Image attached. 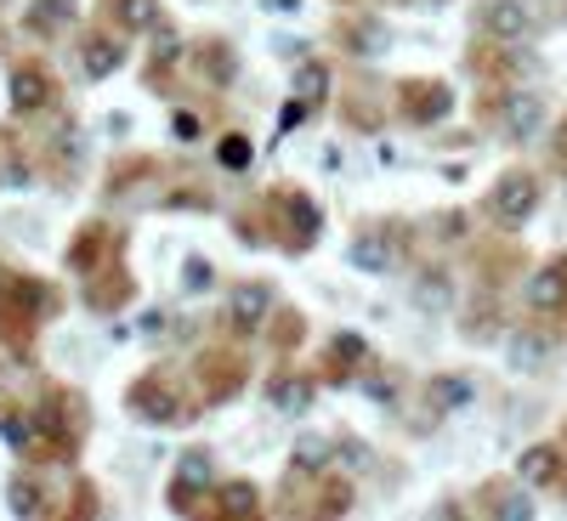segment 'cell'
Returning <instances> with one entry per match:
<instances>
[{
  "label": "cell",
  "mask_w": 567,
  "mask_h": 521,
  "mask_svg": "<svg viewBox=\"0 0 567 521\" xmlns=\"http://www.w3.org/2000/svg\"><path fill=\"white\" fill-rule=\"evenodd\" d=\"M0 431L23 454V465H74L85 437H91L85 392H74L63 381H45L34 403H12L0 414Z\"/></svg>",
  "instance_id": "cell-1"
},
{
  "label": "cell",
  "mask_w": 567,
  "mask_h": 521,
  "mask_svg": "<svg viewBox=\"0 0 567 521\" xmlns=\"http://www.w3.org/2000/svg\"><path fill=\"white\" fill-rule=\"evenodd\" d=\"M52 312H58V290H52V283L0 267V346H7L18 363H34L40 329H45Z\"/></svg>",
  "instance_id": "cell-2"
},
{
  "label": "cell",
  "mask_w": 567,
  "mask_h": 521,
  "mask_svg": "<svg viewBox=\"0 0 567 521\" xmlns=\"http://www.w3.org/2000/svg\"><path fill=\"white\" fill-rule=\"evenodd\" d=\"M256 210L267 221V244L284 250V256H307L318 244V232H323V216H318L307 187H267Z\"/></svg>",
  "instance_id": "cell-3"
},
{
  "label": "cell",
  "mask_w": 567,
  "mask_h": 521,
  "mask_svg": "<svg viewBox=\"0 0 567 521\" xmlns=\"http://www.w3.org/2000/svg\"><path fill=\"white\" fill-rule=\"evenodd\" d=\"M358 504V488L341 477V470H296L290 465V477H284V515H352Z\"/></svg>",
  "instance_id": "cell-4"
},
{
  "label": "cell",
  "mask_w": 567,
  "mask_h": 521,
  "mask_svg": "<svg viewBox=\"0 0 567 521\" xmlns=\"http://www.w3.org/2000/svg\"><path fill=\"white\" fill-rule=\"evenodd\" d=\"M125 408H131L142 425H187L205 403H199V397H187L171 368H148V374H136V381H131Z\"/></svg>",
  "instance_id": "cell-5"
},
{
  "label": "cell",
  "mask_w": 567,
  "mask_h": 521,
  "mask_svg": "<svg viewBox=\"0 0 567 521\" xmlns=\"http://www.w3.org/2000/svg\"><path fill=\"white\" fill-rule=\"evenodd\" d=\"M250 386V357L239 346H199L194 352V397L205 408H221Z\"/></svg>",
  "instance_id": "cell-6"
},
{
  "label": "cell",
  "mask_w": 567,
  "mask_h": 521,
  "mask_svg": "<svg viewBox=\"0 0 567 521\" xmlns=\"http://www.w3.org/2000/svg\"><path fill=\"white\" fill-rule=\"evenodd\" d=\"M539 199H545V181H539L534 170H523V165H511V170H499L494 187H488V221H499V227L511 232V227H523V221L539 210Z\"/></svg>",
  "instance_id": "cell-7"
},
{
  "label": "cell",
  "mask_w": 567,
  "mask_h": 521,
  "mask_svg": "<svg viewBox=\"0 0 567 521\" xmlns=\"http://www.w3.org/2000/svg\"><path fill=\"white\" fill-rule=\"evenodd\" d=\"M7 85H12V114L18 119H40V114H58L63 108V85H58V74L45 69L40 58H18L12 74H7Z\"/></svg>",
  "instance_id": "cell-8"
},
{
  "label": "cell",
  "mask_w": 567,
  "mask_h": 521,
  "mask_svg": "<svg viewBox=\"0 0 567 521\" xmlns=\"http://www.w3.org/2000/svg\"><path fill=\"white\" fill-rule=\"evenodd\" d=\"M392 108H398L403 125L432 131L437 119H449L454 91H449V80H425V74H414V80H398V85H392Z\"/></svg>",
  "instance_id": "cell-9"
},
{
  "label": "cell",
  "mask_w": 567,
  "mask_h": 521,
  "mask_svg": "<svg viewBox=\"0 0 567 521\" xmlns=\"http://www.w3.org/2000/svg\"><path fill=\"white\" fill-rule=\"evenodd\" d=\"M523 301H528V312H534V317H545V323H550V335H556V341H567V250H556V256L528 278Z\"/></svg>",
  "instance_id": "cell-10"
},
{
  "label": "cell",
  "mask_w": 567,
  "mask_h": 521,
  "mask_svg": "<svg viewBox=\"0 0 567 521\" xmlns=\"http://www.w3.org/2000/svg\"><path fill=\"white\" fill-rule=\"evenodd\" d=\"M341 119L352 125V131H381L386 125V85L374 80V74H363V69H352V74H341Z\"/></svg>",
  "instance_id": "cell-11"
},
{
  "label": "cell",
  "mask_w": 567,
  "mask_h": 521,
  "mask_svg": "<svg viewBox=\"0 0 567 521\" xmlns=\"http://www.w3.org/2000/svg\"><path fill=\"white\" fill-rule=\"evenodd\" d=\"M114 256H125V227H109V221H85L74 239H69V250H63V267L74 272V278H91L103 261H114Z\"/></svg>",
  "instance_id": "cell-12"
},
{
  "label": "cell",
  "mask_w": 567,
  "mask_h": 521,
  "mask_svg": "<svg viewBox=\"0 0 567 521\" xmlns=\"http://www.w3.org/2000/svg\"><path fill=\"white\" fill-rule=\"evenodd\" d=\"M85 283V306L91 312H97V317H120L131 301H136V272L125 267V256H114V261H103L97 272H91V278H80Z\"/></svg>",
  "instance_id": "cell-13"
},
{
  "label": "cell",
  "mask_w": 567,
  "mask_h": 521,
  "mask_svg": "<svg viewBox=\"0 0 567 521\" xmlns=\"http://www.w3.org/2000/svg\"><path fill=\"white\" fill-rule=\"evenodd\" d=\"M369 363H374V352L363 346V335L341 329V335H329V346L318 357V381L323 386H352V381H363V374H369Z\"/></svg>",
  "instance_id": "cell-14"
},
{
  "label": "cell",
  "mask_w": 567,
  "mask_h": 521,
  "mask_svg": "<svg viewBox=\"0 0 567 521\" xmlns=\"http://www.w3.org/2000/svg\"><path fill=\"white\" fill-rule=\"evenodd\" d=\"M465 69L477 74L483 85H516V80H523V58H516V45H511V40H494V34L471 40Z\"/></svg>",
  "instance_id": "cell-15"
},
{
  "label": "cell",
  "mask_w": 567,
  "mask_h": 521,
  "mask_svg": "<svg viewBox=\"0 0 567 521\" xmlns=\"http://www.w3.org/2000/svg\"><path fill=\"white\" fill-rule=\"evenodd\" d=\"M516 477H523V488H539V493H561L567 499V442H534V448H523Z\"/></svg>",
  "instance_id": "cell-16"
},
{
  "label": "cell",
  "mask_w": 567,
  "mask_h": 521,
  "mask_svg": "<svg viewBox=\"0 0 567 521\" xmlns=\"http://www.w3.org/2000/svg\"><path fill=\"white\" fill-rule=\"evenodd\" d=\"M267 317H272V290H267V283H239L233 301H227V312H221L233 341H250L256 329H267Z\"/></svg>",
  "instance_id": "cell-17"
},
{
  "label": "cell",
  "mask_w": 567,
  "mask_h": 521,
  "mask_svg": "<svg viewBox=\"0 0 567 521\" xmlns=\"http://www.w3.org/2000/svg\"><path fill=\"white\" fill-rule=\"evenodd\" d=\"M187 69H194V80L205 85V91H227L233 85V74H239V58H233V45L227 40H194L187 45Z\"/></svg>",
  "instance_id": "cell-18"
},
{
  "label": "cell",
  "mask_w": 567,
  "mask_h": 521,
  "mask_svg": "<svg viewBox=\"0 0 567 521\" xmlns=\"http://www.w3.org/2000/svg\"><path fill=\"white\" fill-rule=\"evenodd\" d=\"M125 40H131V34H120V29H109V23H97L91 34H80V63H85V74H91V80L120 74V69H125Z\"/></svg>",
  "instance_id": "cell-19"
},
{
  "label": "cell",
  "mask_w": 567,
  "mask_h": 521,
  "mask_svg": "<svg viewBox=\"0 0 567 521\" xmlns=\"http://www.w3.org/2000/svg\"><path fill=\"white\" fill-rule=\"evenodd\" d=\"M477 29L494 34V40H511V45H523L534 34V12L523 7V0H483V12H477Z\"/></svg>",
  "instance_id": "cell-20"
},
{
  "label": "cell",
  "mask_w": 567,
  "mask_h": 521,
  "mask_svg": "<svg viewBox=\"0 0 567 521\" xmlns=\"http://www.w3.org/2000/svg\"><path fill=\"white\" fill-rule=\"evenodd\" d=\"M97 23L120 29V34H154L165 23L159 0H97Z\"/></svg>",
  "instance_id": "cell-21"
},
{
  "label": "cell",
  "mask_w": 567,
  "mask_h": 521,
  "mask_svg": "<svg viewBox=\"0 0 567 521\" xmlns=\"http://www.w3.org/2000/svg\"><path fill=\"white\" fill-rule=\"evenodd\" d=\"M187 63V45L176 40L171 18L154 29V45H148V69H142V80H148V91H171V74Z\"/></svg>",
  "instance_id": "cell-22"
},
{
  "label": "cell",
  "mask_w": 567,
  "mask_h": 521,
  "mask_svg": "<svg viewBox=\"0 0 567 521\" xmlns=\"http://www.w3.org/2000/svg\"><path fill=\"white\" fill-rule=\"evenodd\" d=\"M539 119H545L539 91H511L505 108H499V119H494V131H499L505 142H528V136L539 131Z\"/></svg>",
  "instance_id": "cell-23"
},
{
  "label": "cell",
  "mask_w": 567,
  "mask_h": 521,
  "mask_svg": "<svg viewBox=\"0 0 567 521\" xmlns=\"http://www.w3.org/2000/svg\"><path fill=\"white\" fill-rule=\"evenodd\" d=\"M210 515H216V521H256V515H267L261 488H256V482H245V477L221 482V488L210 493Z\"/></svg>",
  "instance_id": "cell-24"
},
{
  "label": "cell",
  "mask_w": 567,
  "mask_h": 521,
  "mask_svg": "<svg viewBox=\"0 0 567 521\" xmlns=\"http://www.w3.org/2000/svg\"><path fill=\"white\" fill-rule=\"evenodd\" d=\"M409 239V227H381V221H374V227H363L358 232V239H352V261L363 267V272H386V261L398 256V244Z\"/></svg>",
  "instance_id": "cell-25"
},
{
  "label": "cell",
  "mask_w": 567,
  "mask_h": 521,
  "mask_svg": "<svg viewBox=\"0 0 567 521\" xmlns=\"http://www.w3.org/2000/svg\"><path fill=\"white\" fill-rule=\"evenodd\" d=\"M159 176H165V165H159L154 154H125V159L109 165L103 194H109V199H131V194H136V181H159Z\"/></svg>",
  "instance_id": "cell-26"
},
{
  "label": "cell",
  "mask_w": 567,
  "mask_h": 521,
  "mask_svg": "<svg viewBox=\"0 0 567 521\" xmlns=\"http://www.w3.org/2000/svg\"><path fill=\"white\" fill-rule=\"evenodd\" d=\"M528 267V250L523 244H477V272H483V283H488V290H505V283L516 278V272H523Z\"/></svg>",
  "instance_id": "cell-27"
},
{
  "label": "cell",
  "mask_w": 567,
  "mask_h": 521,
  "mask_svg": "<svg viewBox=\"0 0 567 521\" xmlns=\"http://www.w3.org/2000/svg\"><path fill=\"white\" fill-rule=\"evenodd\" d=\"M74 12H80V0H29L23 29H29L34 40H52V34H69Z\"/></svg>",
  "instance_id": "cell-28"
},
{
  "label": "cell",
  "mask_w": 567,
  "mask_h": 521,
  "mask_svg": "<svg viewBox=\"0 0 567 521\" xmlns=\"http://www.w3.org/2000/svg\"><path fill=\"white\" fill-rule=\"evenodd\" d=\"M154 205H159V210H216V194H210L194 170H182L171 187H159V194H154Z\"/></svg>",
  "instance_id": "cell-29"
},
{
  "label": "cell",
  "mask_w": 567,
  "mask_h": 521,
  "mask_svg": "<svg viewBox=\"0 0 567 521\" xmlns=\"http://www.w3.org/2000/svg\"><path fill=\"white\" fill-rule=\"evenodd\" d=\"M301 341H307V312H301V306H272V317H267V346H272L278 357H296Z\"/></svg>",
  "instance_id": "cell-30"
},
{
  "label": "cell",
  "mask_w": 567,
  "mask_h": 521,
  "mask_svg": "<svg viewBox=\"0 0 567 521\" xmlns=\"http://www.w3.org/2000/svg\"><path fill=\"white\" fill-rule=\"evenodd\" d=\"M318 368L312 374H296V368H278L272 374V403L284 408V414H301V408H312V397H318Z\"/></svg>",
  "instance_id": "cell-31"
},
{
  "label": "cell",
  "mask_w": 567,
  "mask_h": 521,
  "mask_svg": "<svg viewBox=\"0 0 567 521\" xmlns=\"http://www.w3.org/2000/svg\"><path fill=\"white\" fill-rule=\"evenodd\" d=\"M516 488H523V477H516V482H483V488H477V504H471V510H477V515H528L534 504L516 493Z\"/></svg>",
  "instance_id": "cell-32"
},
{
  "label": "cell",
  "mask_w": 567,
  "mask_h": 521,
  "mask_svg": "<svg viewBox=\"0 0 567 521\" xmlns=\"http://www.w3.org/2000/svg\"><path fill=\"white\" fill-rule=\"evenodd\" d=\"M499 329H505V323H499V301H494V290L483 283V301H471V306H465V317H460V335L483 346V341H494V335H499Z\"/></svg>",
  "instance_id": "cell-33"
},
{
  "label": "cell",
  "mask_w": 567,
  "mask_h": 521,
  "mask_svg": "<svg viewBox=\"0 0 567 521\" xmlns=\"http://www.w3.org/2000/svg\"><path fill=\"white\" fill-rule=\"evenodd\" d=\"M329 91H336V69L318 63V58H307V63L296 69V103L323 108V103H329Z\"/></svg>",
  "instance_id": "cell-34"
},
{
  "label": "cell",
  "mask_w": 567,
  "mask_h": 521,
  "mask_svg": "<svg viewBox=\"0 0 567 521\" xmlns=\"http://www.w3.org/2000/svg\"><path fill=\"white\" fill-rule=\"evenodd\" d=\"M336 40L347 45V52L369 58V52H381V45H386V29L374 18H336Z\"/></svg>",
  "instance_id": "cell-35"
},
{
  "label": "cell",
  "mask_w": 567,
  "mask_h": 521,
  "mask_svg": "<svg viewBox=\"0 0 567 521\" xmlns=\"http://www.w3.org/2000/svg\"><path fill=\"white\" fill-rule=\"evenodd\" d=\"M7 499H12V515H63V504H45V499H52V493H45V488H40L34 477H23V470H18V477H12Z\"/></svg>",
  "instance_id": "cell-36"
},
{
  "label": "cell",
  "mask_w": 567,
  "mask_h": 521,
  "mask_svg": "<svg viewBox=\"0 0 567 521\" xmlns=\"http://www.w3.org/2000/svg\"><path fill=\"white\" fill-rule=\"evenodd\" d=\"M171 510L176 515H210V488L199 482V477H182V470H176V477H171Z\"/></svg>",
  "instance_id": "cell-37"
},
{
  "label": "cell",
  "mask_w": 567,
  "mask_h": 521,
  "mask_svg": "<svg viewBox=\"0 0 567 521\" xmlns=\"http://www.w3.org/2000/svg\"><path fill=\"white\" fill-rule=\"evenodd\" d=\"M250 159H256V148H250L245 131H221L216 136V165L221 170H250Z\"/></svg>",
  "instance_id": "cell-38"
},
{
  "label": "cell",
  "mask_w": 567,
  "mask_h": 521,
  "mask_svg": "<svg viewBox=\"0 0 567 521\" xmlns=\"http://www.w3.org/2000/svg\"><path fill=\"white\" fill-rule=\"evenodd\" d=\"M414 301H420V306H432V312H443V306H449V272H443V267H420V278H414Z\"/></svg>",
  "instance_id": "cell-39"
},
{
  "label": "cell",
  "mask_w": 567,
  "mask_h": 521,
  "mask_svg": "<svg viewBox=\"0 0 567 521\" xmlns=\"http://www.w3.org/2000/svg\"><path fill=\"white\" fill-rule=\"evenodd\" d=\"M63 515H74V521L103 515V493H97V482H91V477H80V482L69 488V504H63Z\"/></svg>",
  "instance_id": "cell-40"
},
{
  "label": "cell",
  "mask_w": 567,
  "mask_h": 521,
  "mask_svg": "<svg viewBox=\"0 0 567 521\" xmlns=\"http://www.w3.org/2000/svg\"><path fill=\"white\" fill-rule=\"evenodd\" d=\"M465 397H471L465 381H432V386H425V403H432L437 414H443V408H460Z\"/></svg>",
  "instance_id": "cell-41"
},
{
  "label": "cell",
  "mask_w": 567,
  "mask_h": 521,
  "mask_svg": "<svg viewBox=\"0 0 567 521\" xmlns=\"http://www.w3.org/2000/svg\"><path fill=\"white\" fill-rule=\"evenodd\" d=\"M296 470H323L329 465V442H318V437H307L301 448H296V459H290Z\"/></svg>",
  "instance_id": "cell-42"
},
{
  "label": "cell",
  "mask_w": 567,
  "mask_h": 521,
  "mask_svg": "<svg viewBox=\"0 0 567 521\" xmlns=\"http://www.w3.org/2000/svg\"><path fill=\"white\" fill-rule=\"evenodd\" d=\"M182 477L210 482V448H187V454H182Z\"/></svg>",
  "instance_id": "cell-43"
},
{
  "label": "cell",
  "mask_w": 567,
  "mask_h": 521,
  "mask_svg": "<svg viewBox=\"0 0 567 521\" xmlns=\"http://www.w3.org/2000/svg\"><path fill=\"white\" fill-rule=\"evenodd\" d=\"M210 278H216V267H210V261H187V290H205Z\"/></svg>",
  "instance_id": "cell-44"
},
{
  "label": "cell",
  "mask_w": 567,
  "mask_h": 521,
  "mask_svg": "<svg viewBox=\"0 0 567 521\" xmlns=\"http://www.w3.org/2000/svg\"><path fill=\"white\" fill-rule=\"evenodd\" d=\"M550 154H556V165L567 170V114H561V125H556V136H550Z\"/></svg>",
  "instance_id": "cell-45"
},
{
  "label": "cell",
  "mask_w": 567,
  "mask_h": 521,
  "mask_svg": "<svg viewBox=\"0 0 567 521\" xmlns=\"http://www.w3.org/2000/svg\"><path fill=\"white\" fill-rule=\"evenodd\" d=\"M176 136L182 142H199V114H176Z\"/></svg>",
  "instance_id": "cell-46"
},
{
  "label": "cell",
  "mask_w": 567,
  "mask_h": 521,
  "mask_svg": "<svg viewBox=\"0 0 567 521\" xmlns=\"http://www.w3.org/2000/svg\"><path fill=\"white\" fill-rule=\"evenodd\" d=\"M414 7H443V0H414Z\"/></svg>",
  "instance_id": "cell-47"
},
{
  "label": "cell",
  "mask_w": 567,
  "mask_h": 521,
  "mask_svg": "<svg viewBox=\"0 0 567 521\" xmlns=\"http://www.w3.org/2000/svg\"><path fill=\"white\" fill-rule=\"evenodd\" d=\"M561 442H567V425H561Z\"/></svg>",
  "instance_id": "cell-48"
},
{
  "label": "cell",
  "mask_w": 567,
  "mask_h": 521,
  "mask_svg": "<svg viewBox=\"0 0 567 521\" xmlns=\"http://www.w3.org/2000/svg\"><path fill=\"white\" fill-rule=\"evenodd\" d=\"M0 7H12V0H0Z\"/></svg>",
  "instance_id": "cell-49"
},
{
  "label": "cell",
  "mask_w": 567,
  "mask_h": 521,
  "mask_svg": "<svg viewBox=\"0 0 567 521\" xmlns=\"http://www.w3.org/2000/svg\"><path fill=\"white\" fill-rule=\"evenodd\" d=\"M347 7H358V0H347Z\"/></svg>",
  "instance_id": "cell-50"
}]
</instances>
